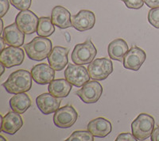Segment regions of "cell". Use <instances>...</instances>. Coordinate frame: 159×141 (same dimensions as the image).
<instances>
[{
	"instance_id": "cell-1",
	"label": "cell",
	"mask_w": 159,
	"mask_h": 141,
	"mask_svg": "<svg viewBox=\"0 0 159 141\" xmlns=\"http://www.w3.org/2000/svg\"><path fill=\"white\" fill-rule=\"evenodd\" d=\"M32 75L24 69L15 70L10 75L2 87L11 94L27 92L32 87Z\"/></svg>"
},
{
	"instance_id": "cell-2",
	"label": "cell",
	"mask_w": 159,
	"mask_h": 141,
	"mask_svg": "<svg viewBox=\"0 0 159 141\" xmlns=\"http://www.w3.org/2000/svg\"><path fill=\"white\" fill-rule=\"evenodd\" d=\"M52 44L49 39L44 36H36L24 45L25 53L30 60L42 61L48 58L52 51Z\"/></svg>"
},
{
	"instance_id": "cell-3",
	"label": "cell",
	"mask_w": 159,
	"mask_h": 141,
	"mask_svg": "<svg viewBox=\"0 0 159 141\" xmlns=\"http://www.w3.org/2000/svg\"><path fill=\"white\" fill-rule=\"evenodd\" d=\"M154 118L147 113H140L131 123L132 134L138 140H145L151 136L154 129Z\"/></svg>"
},
{
	"instance_id": "cell-4",
	"label": "cell",
	"mask_w": 159,
	"mask_h": 141,
	"mask_svg": "<svg viewBox=\"0 0 159 141\" xmlns=\"http://www.w3.org/2000/svg\"><path fill=\"white\" fill-rule=\"evenodd\" d=\"M96 54H97V49L95 47L92 41L88 39L84 43L78 44L75 46L71 58L72 62L76 64L84 65L93 61Z\"/></svg>"
},
{
	"instance_id": "cell-5",
	"label": "cell",
	"mask_w": 159,
	"mask_h": 141,
	"mask_svg": "<svg viewBox=\"0 0 159 141\" xmlns=\"http://www.w3.org/2000/svg\"><path fill=\"white\" fill-rule=\"evenodd\" d=\"M88 71L92 79L104 80L113 72V63L108 58L96 59L89 64Z\"/></svg>"
},
{
	"instance_id": "cell-6",
	"label": "cell",
	"mask_w": 159,
	"mask_h": 141,
	"mask_svg": "<svg viewBox=\"0 0 159 141\" xmlns=\"http://www.w3.org/2000/svg\"><path fill=\"white\" fill-rule=\"evenodd\" d=\"M65 78L76 87H82L85 83L90 81V75L88 69L79 64L69 63L65 70Z\"/></svg>"
},
{
	"instance_id": "cell-7",
	"label": "cell",
	"mask_w": 159,
	"mask_h": 141,
	"mask_svg": "<svg viewBox=\"0 0 159 141\" xmlns=\"http://www.w3.org/2000/svg\"><path fill=\"white\" fill-rule=\"evenodd\" d=\"M78 113L71 105L59 108L53 115L54 125L60 129H69L76 123Z\"/></svg>"
},
{
	"instance_id": "cell-8",
	"label": "cell",
	"mask_w": 159,
	"mask_h": 141,
	"mask_svg": "<svg viewBox=\"0 0 159 141\" xmlns=\"http://www.w3.org/2000/svg\"><path fill=\"white\" fill-rule=\"evenodd\" d=\"M102 94L103 87L97 81H89L76 92V95L87 104L97 102Z\"/></svg>"
},
{
	"instance_id": "cell-9",
	"label": "cell",
	"mask_w": 159,
	"mask_h": 141,
	"mask_svg": "<svg viewBox=\"0 0 159 141\" xmlns=\"http://www.w3.org/2000/svg\"><path fill=\"white\" fill-rule=\"evenodd\" d=\"M39 18L33 11L25 10L21 11L17 15L15 18V23L18 29L25 34H33L37 32Z\"/></svg>"
},
{
	"instance_id": "cell-10",
	"label": "cell",
	"mask_w": 159,
	"mask_h": 141,
	"mask_svg": "<svg viewBox=\"0 0 159 141\" xmlns=\"http://www.w3.org/2000/svg\"><path fill=\"white\" fill-rule=\"evenodd\" d=\"M25 53L19 47L9 46L1 52L0 62L3 63L7 68L21 65L24 61Z\"/></svg>"
},
{
	"instance_id": "cell-11",
	"label": "cell",
	"mask_w": 159,
	"mask_h": 141,
	"mask_svg": "<svg viewBox=\"0 0 159 141\" xmlns=\"http://www.w3.org/2000/svg\"><path fill=\"white\" fill-rule=\"evenodd\" d=\"M147 59V54L143 49L133 46L123 57V66L131 70H139Z\"/></svg>"
},
{
	"instance_id": "cell-12",
	"label": "cell",
	"mask_w": 159,
	"mask_h": 141,
	"mask_svg": "<svg viewBox=\"0 0 159 141\" xmlns=\"http://www.w3.org/2000/svg\"><path fill=\"white\" fill-rule=\"evenodd\" d=\"M96 15L89 10H82L76 15L72 16V27L79 32H84L94 27Z\"/></svg>"
},
{
	"instance_id": "cell-13",
	"label": "cell",
	"mask_w": 159,
	"mask_h": 141,
	"mask_svg": "<svg viewBox=\"0 0 159 141\" xmlns=\"http://www.w3.org/2000/svg\"><path fill=\"white\" fill-rule=\"evenodd\" d=\"M32 78L40 85L50 83L55 77V70L47 63H38L31 69Z\"/></svg>"
},
{
	"instance_id": "cell-14",
	"label": "cell",
	"mask_w": 159,
	"mask_h": 141,
	"mask_svg": "<svg viewBox=\"0 0 159 141\" xmlns=\"http://www.w3.org/2000/svg\"><path fill=\"white\" fill-rule=\"evenodd\" d=\"M1 118V132H6L9 135H15L23 125V120L20 113L15 111L8 112L7 114Z\"/></svg>"
},
{
	"instance_id": "cell-15",
	"label": "cell",
	"mask_w": 159,
	"mask_h": 141,
	"mask_svg": "<svg viewBox=\"0 0 159 141\" xmlns=\"http://www.w3.org/2000/svg\"><path fill=\"white\" fill-rule=\"evenodd\" d=\"M69 53V49L68 48L61 47V46L54 47L48 56L49 65L57 71L63 70L69 63L68 60Z\"/></svg>"
},
{
	"instance_id": "cell-16",
	"label": "cell",
	"mask_w": 159,
	"mask_h": 141,
	"mask_svg": "<svg viewBox=\"0 0 159 141\" xmlns=\"http://www.w3.org/2000/svg\"><path fill=\"white\" fill-rule=\"evenodd\" d=\"M36 104L42 113L49 115L55 113L60 108L61 100L49 92L44 93L37 97Z\"/></svg>"
},
{
	"instance_id": "cell-17",
	"label": "cell",
	"mask_w": 159,
	"mask_h": 141,
	"mask_svg": "<svg viewBox=\"0 0 159 141\" xmlns=\"http://www.w3.org/2000/svg\"><path fill=\"white\" fill-rule=\"evenodd\" d=\"M2 36L7 45L13 47H21L24 45L25 33L18 29L16 23L8 25L3 29Z\"/></svg>"
},
{
	"instance_id": "cell-18",
	"label": "cell",
	"mask_w": 159,
	"mask_h": 141,
	"mask_svg": "<svg viewBox=\"0 0 159 141\" xmlns=\"http://www.w3.org/2000/svg\"><path fill=\"white\" fill-rule=\"evenodd\" d=\"M51 19L53 25L60 29H65L72 26L70 12L61 6H56L52 8Z\"/></svg>"
},
{
	"instance_id": "cell-19",
	"label": "cell",
	"mask_w": 159,
	"mask_h": 141,
	"mask_svg": "<svg viewBox=\"0 0 159 141\" xmlns=\"http://www.w3.org/2000/svg\"><path fill=\"white\" fill-rule=\"evenodd\" d=\"M87 128L95 137L98 138L106 137L111 133L112 129L110 121L103 118L93 119L88 124Z\"/></svg>"
},
{
	"instance_id": "cell-20",
	"label": "cell",
	"mask_w": 159,
	"mask_h": 141,
	"mask_svg": "<svg viewBox=\"0 0 159 141\" xmlns=\"http://www.w3.org/2000/svg\"><path fill=\"white\" fill-rule=\"evenodd\" d=\"M128 51V45L126 41L122 38H118V39L112 41L107 47V53H108L109 57L111 60L120 62L123 61V57Z\"/></svg>"
},
{
	"instance_id": "cell-21",
	"label": "cell",
	"mask_w": 159,
	"mask_h": 141,
	"mask_svg": "<svg viewBox=\"0 0 159 141\" xmlns=\"http://www.w3.org/2000/svg\"><path fill=\"white\" fill-rule=\"evenodd\" d=\"M72 84L66 79H53L49 83V92L57 98H66L72 91Z\"/></svg>"
},
{
	"instance_id": "cell-22",
	"label": "cell",
	"mask_w": 159,
	"mask_h": 141,
	"mask_svg": "<svg viewBox=\"0 0 159 141\" xmlns=\"http://www.w3.org/2000/svg\"><path fill=\"white\" fill-rule=\"evenodd\" d=\"M30 98L28 94L24 93H19L13 96L10 99V106L13 111L22 114L24 113L31 106Z\"/></svg>"
},
{
	"instance_id": "cell-23",
	"label": "cell",
	"mask_w": 159,
	"mask_h": 141,
	"mask_svg": "<svg viewBox=\"0 0 159 141\" xmlns=\"http://www.w3.org/2000/svg\"><path fill=\"white\" fill-rule=\"evenodd\" d=\"M55 32L54 25L52 23V19L49 17H42L39 18L37 33L38 36L48 37Z\"/></svg>"
},
{
	"instance_id": "cell-24",
	"label": "cell",
	"mask_w": 159,
	"mask_h": 141,
	"mask_svg": "<svg viewBox=\"0 0 159 141\" xmlns=\"http://www.w3.org/2000/svg\"><path fill=\"white\" fill-rule=\"evenodd\" d=\"M68 141H93L94 136L88 131H76L68 138Z\"/></svg>"
},
{
	"instance_id": "cell-25",
	"label": "cell",
	"mask_w": 159,
	"mask_h": 141,
	"mask_svg": "<svg viewBox=\"0 0 159 141\" xmlns=\"http://www.w3.org/2000/svg\"><path fill=\"white\" fill-rule=\"evenodd\" d=\"M148 22L154 28L159 29V7L152 8L148 13Z\"/></svg>"
},
{
	"instance_id": "cell-26",
	"label": "cell",
	"mask_w": 159,
	"mask_h": 141,
	"mask_svg": "<svg viewBox=\"0 0 159 141\" xmlns=\"http://www.w3.org/2000/svg\"><path fill=\"white\" fill-rule=\"evenodd\" d=\"M13 6L19 11H25L30 7L32 0H10Z\"/></svg>"
},
{
	"instance_id": "cell-27",
	"label": "cell",
	"mask_w": 159,
	"mask_h": 141,
	"mask_svg": "<svg viewBox=\"0 0 159 141\" xmlns=\"http://www.w3.org/2000/svg\"><path fill=\"white\" fill-rule=\"evenodd\" d=\"M125 3L126 6L129 9L139 10L143 6V0H121Z\"/></svg>"
},
{
	"instance_id": "cell-28",
	"label": "cell",
	"mask_w": 159,
	"mask_h": 141,
	"mask_svg": "<svg viewBox=\"0 0 159 141\" xmlns=\"http://www.w3.org/2000/svg\"><path fill=\"white\" fill-rule=\"evenodd\" d=\"M116 141H137V138L131 133L129 132H123L119 134L116 139Z\"/></svg>"
},
{
	"instance_id": "cell-29",
	"label": "cell",
	"mask_w": 159,
	"mask_h": 141,
	"mask_svg": "<svg viewBox=\"0 0 159 141\" xmlns=\"http://www.w3.org/2000/svg\"><path fill=\"white\" fill-rule=\"evenodd\" d=\"M1 3V12H0V17L1 18L7 13L10 8V3L8 0H0Z\"/></svg>"
},
{
	"instance_id": "cell-30",
	"label": "cell",
	"mask_w": 159,
	"mask_h": 141,
	"mask_svg": "<svg viewBox=\"0 0 159 141\" xmlns=\"http://www.w3.org/2000/svg\"><path fill=\"white\" fill-rule=\"evenodd\" d=\"M144 3L150 8L159 7V0H143Z\"/></svg>"
},
{
	"instance_id": "cell-31",
	"label": "cell",
	"mask_w": 159,
	"mask_h": 141,
	"mask_svg": "<svg viewBox=\"0 0 159 141\" xmlns=\"http://www.w3.org/2000/svg\"><path fill=\"white\" fill-rule=\"evenodd\" d=\"M150 137L152 141H159V126L154 129Z\"/></svg>"
},
{
	"instance_id": "cell-32",
	"label": "cell",
	"mask_w": 159,
	"mask_h": 141,
	"mask_svg": "<svg viewBox=\"0 0 159 141\" xmlns=\"http://www.w3.org/2000/svg\"><path fill=\"white\" fill-rule=\"evenodd\" d=\"M0 41H1V50L2 51L5 49V45H7V43H6L5 40H4V38L2 37V36L0 37Z\"/></svg>"
},
{
	"instance_id": "cell-33",
	"label": "cell",
	"mask_w": 159,
	"mask_h": 141,
	"mask_svg": "<svg viewBox=\"0 0 159 141\" xmlns=\"http://www.w3.org/2000/svg\"><path fill=\"white\" fill-rule=\"evenodd\" d=\"M0 65H1V75H2V74L4 73V70H5V65H4L3 63H0Z\"/></svg>"
},
{
	"instance_id": "cell-34",
	"label": "cell",
	"mask_w": 159,
	"mask_h": 141,
	"mask_svg": "<svg viewBox=\"0 0 159 141\" xmlns=\"http://www.w3.org/2000/svg\"><path fill=\"white\" fill-rule=\"evenodd\" d=\"M3 22H2V19H1V32H0V33L2 34V31H3Z\"/></svg>"
},
{
	"instance_id": "cell-35",
	"label": "cell",
	"mask_w": 159,
	"mask_h": 141,
	"mask_svg": "<svg viewBox=\"0 0 159 141\" xmlns=\"http://www.w3.org/2000/svg\"><path fill=\"white\" fill-rule=\"evenodd\" d=\"M0 139H1V140H5V139H4L2 136H0Z\"/></svg>"
}]
</instances>
